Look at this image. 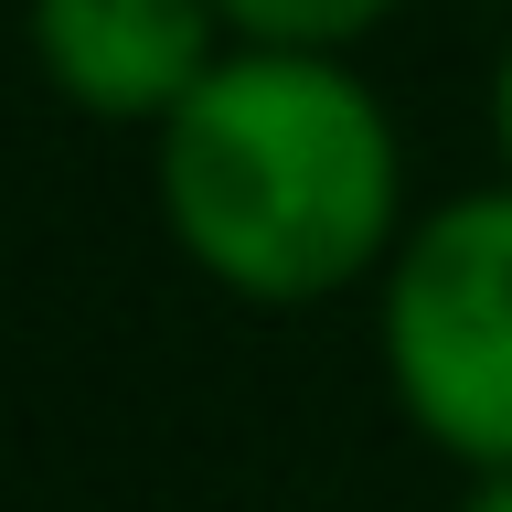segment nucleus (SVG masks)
Segmentation results:
<instances>
[{
  "mask_svg": "<svg viewBox=\"0 0 512 512\" xmlns=\"http://www.w3.org/2000/svg\"><path fill=\"white\" fill-rule=\"evenodd\" d=\"M160 214L235 299H331L395 256L406 150L342 54L235 43L160 118Z\"/></svg>",
  "mask_w": 512,
  "mask_h": 512,
  "instance_id": "1",
  "label": "nucleus"
},
{
  "mask_svg": "<svg viewBox=\"0 0 512 512\" xmlns=\"http://www.w3.org/2000/svg\"><path fill=\"white\" fill-rule=\"evenodd\" d=\"M384 374L448 459L512 470V182L438 203L384 256Z\"/></svg>",
  "mask_w": 512,
  "mask_h": 512,
  "instance_id": "2",
  "label": "nucleus"
},
{
  "mask_svg": "<svg viewBox=\"0 0 512 512\" xmlns=\"http://www.w3.org/2000/svg\"><path fill=\"white\" fill-rule=\"evenodd\" d=\"M32 64L64 107L118 128H160L224 64L214 0H32Z\"/></svg>",
  "mask_w": 512,
  "mask_h": 512,
  "instance_id": "3",
  "label": "nucleus"
},
{
  "mask_svg": "<svg viewBox=\"0 0 512 512\" xmlns=\"http://www.w3.org/2000/svg\"><path fill=\"white\" fill-rule=\"evenodd\" d=\"M235 43H288V54H342L395 11V0H214Z\"/></svg>",
  "mask_w": 512,
  "mask_h": 512,
  "instance_id": "4",
  "label": "nucleus"
},
{
  "mask_svg": "<svg viewBox=\"0 0 512 512\" xmlns=\"http://www.w3.org/2000/svg\"><path fill=\"white\" fill-rule=\"evenodd\" d=\"M491 139H502V171H512V43H502V75H491Z\"/></svg>",
  "mask_w": 512,
  "mask_h": 512,
  "instance_id": "5",
  "label": "nucleus"
},
{
  "mask_svg": "<svg viewBox=\"0 0 512 512\" xmlns=\"http://www.w3.org/2000/svg\"><path fill=\"white\" fill-rule=\"evenodd\" d=\"M459 512H512V470H480V480H470V502H459Z\"/></svg>",
  "mask_w": 512,
  "mask_h": 512,
  "instance_id": "6",
  "label": "nucleus"
}]
</instances>
